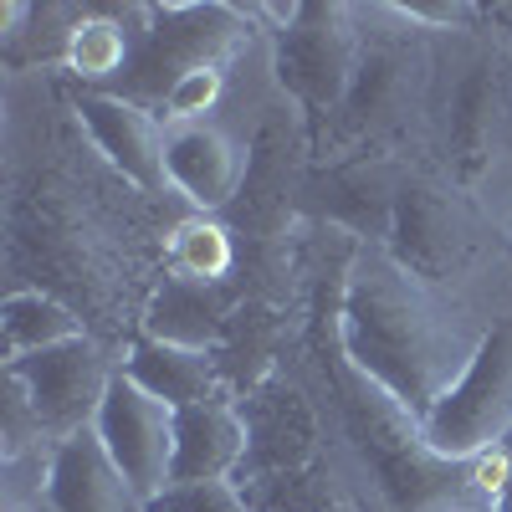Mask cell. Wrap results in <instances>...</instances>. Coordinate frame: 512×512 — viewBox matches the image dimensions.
I'll return each instance as SVG.
<instances>
[{
	"instance_id": "6da1fadb",
	"label": "cell",
	"mask_w": 512,
	"mask_h": 512,
	"mask_svg": "<svg viewBox=\"0 0 512 512\" xmlns=\"http://www.w3.org/2000/svg\"><path fill=\"white\" fill-rule=\"evenodd\" d=\"M492 323V308L472 287L425 277L374 241L354 251L344 272L333 333L338 359L359 379L390 395L410 420H425L477 359Z\"/></svg>"
},
{
	"instance_id": "7a4b0ae2",
	"label": "cell",
	"mask_w": 512,
	"mask_h": 512,
	"mask_svg": "<svg viewBox=\"0 0 512 512\" xmlns=\"http://www.w3.org/2000/svg\"><path fill=\"white\" fill-rule=\"evenodd\" d=\"M420 441L451 466H472L477 456L512 446V313L492 323L466 374L420 420Z\"/></svg>"
},
{
	"instance_id": "3957f363",
	"label": "cell",
	"mask_w": 512,
	"mask_h": 512,
	"mask_svg": "<svg viewBox=\"0 0 512 512\" xmlns=\"http://www.w3.org/2000/svg\"><path fill=\"white\" fill-rule=\"evenodd\" d=\"M241 26L251 31V16L231 11V6H149V31L139 41V57L128 67L108 93L118 98H134L144 108H164L169 88L210 62H226L241 41Z\"/></svg>"
},
{
	"instance_id": "277c9868",
	"label": "cell",
	"mask_w": 512,
	"mask_h": 512,
	"mask_svg": "<svg viewBox=\"0 0 512 512\" xmlns=\"http://www.w3.org/2000/svg\"><path fill=\"white\" fill-rule=\"evenodd\" d=\"M359 36V6H287L277 47L282 88L318 118H333L349 98Z\"/></svg>"
},
{
	"instance_id": "5b68a950",
	"label": "cell",
	"mask_w": 512,
	"mask_h": 512,
	"mask_svg": "<svg viewBox=\"0 0 512 512\" xmlns=\"http://www.w3.org/2000/svg\"><path fill=\"white\" fill-rule=\"evenodd\" d=\"M113 374H118V359L88 333L72 338V344L26 354V359H6V379L21 384V395L31 400L52 446L77 436V431H93Z\"/></svg>"
},
{
	"instance_id": "8992f818",
	"label": "cell",
	"mask_w": 512,
	"mask_h": 512,
	"mask_svg": "<svg viewBox=\"0 0 512 512\" xmlns=\"http://www.w3.org/2000/svg\"><path fill=\"white\" fill-rule=\"evenodd\" d=\"M93 436L103 441L113 466L149 507L175 487V405L149 395L144 384H134L123 369L113 374L108 395L98 405Z\"/></svg>"
},
{
	"instance_id": "52a82bcc",
	"label": "cell",
	"mask_w": 512,
	"mask_h": 512,
	"mask_svg": "<svg viewBox=\"0 0 512 512\" xmlns=\"http://www.w3.org/2000/svg\"><path fill=\"white\" fill-rule=\"evenodd\" d=\"M164 175L169 195L190 205V216H216L241 195L246 180V139L226 118L169 123L164 134Z\"/></svg>"
},
{
	"instance_id": "ba28073f",
	"label": "cell",
	"mask_w": 512,
	"mask_h": 512,
	"mask_svg": "<svg viewBox=\"0 0 512 512\" xmlns=\"http://www.w3.org/2000/svg\"><path fill=\"white\" fill-rule=\"evenodd\" d=\"M36 512H154L128 477L113 466V456L103 451V441L93 431H77L67 441H57L41 461L36 477Z\"/></svg>"
},
{
	"instance_id": "9c48e42d",
	"label": "cell",
	"mask_w": 512,
	"mask_h": 512,
	"mask_svg": "<svg viewBox=\"0 0 512 512\" xmlns=\"http://www.w3.org/2000/svg\"><path fill=\"white\" fill-rule=\"evenodd\" d=\"M77 118L88 123L93 144L108 154V164L123 180H134L144 195H169V175H164L169 123L154 108H144L134 98H118L108 88H82L77 93Z\"/></svg>"
},
{
	"instance_id": "30bf717a",
	"label": "cell",
	"mask_w": 512,
	"mask_h": 512,
	"mask_svg": "<svg viewBox=\"0 0 512 512\" xmlns=\"http://www.w3.org/2000/svg\"><path fill=\"white\" fill-rule=\"evenodd\" d=\"M251 456V425L231 400H200L175 410V487L236 482Z\"/></svg>"
},
{
	"instance_id": "8fae6325",
	"label": "cell",
	"mask_w": 512,
	"mask_h": 512,
	"mask_svg": "<svg viewBox=\"0 0 512 512\" xmlns=\"http://www.w3.org/2000/svg\"><path fill=\"white\" fill-rule=\"evenodd\" d=\"M144 31H149V6L82 11V21L72 26L67 47H62V67L72 77H82L88 88H113V82L134 67Z\"/></svg>"
},
{
	"instance_id": "7c38bea8",
	"label": "cell",
	"mask_w": 512,
	"mask_h": 512,
	"mask_svg": "<svg viewBox=\"0 0 512 512\" xmlns=\"http://www.w3.org/2000/svg\"><path fill=\"white\" fill-rule=\"evenodd\" d=\"M118 369L175 410L216 400V354L210 349H180V344H164V338L139 333L134 344L123 349Z\"/></svg>"
},
{
	"instance_id": "4fadbf2b",
	"label": "cell",
	"mask_w": 512,
	"mask_h": 512,
	"mask_svg": "<svg viewBox=\"0 0 512 512\" xmlns=\"http://www.w3.org/2000/svg\"><path fill=\"white\" fill-rule=\"evenodd\" d=\"M221 328H226L221 287H205V282H190V277H169L149 297V313H144V333L164 338V344H180V349H210L216 354Z\"/></svg>"
},
{
	"instance_id": "5bb4252c",
	"label": "cell",
	"mask_w": 512,
	"mask_h": 512,
	"mask_svg": "<svg viewBox=\"0 0 512 512\" xmlns=\"http://www.w3.org/2000/svg\"><path fill=\"white\" fill-rule=\"evenodd\" d=\"M0 333H6V359H26V354H41V349H57V344H72L82 338V318L57 303L52 292L41 287H21L6 297V308H0Z\"/></svg>"
},
{
	"instance_id": "9a60e30c",
	"label": "cell",
	"mask_w": 512,
	"mask_h": 512,
	"mask_svg": "<svg viewBox=\"0 0 512 512\" xmlns=\"http://www.w3.org/2000/svg\"><path fill=\"white\" fill-rule=\"evenodd\" d=\"M169 262H175V277L221 287V277L236 267V241L216 216H185L169 236Z\"/></svg>"
},
{
	"instance_id": "2e32d148",
	"label": "cell",
	"mask_w": 512,
	"mask_h": 512,
	"mask_svg": "<svg viewBox=\"0 0 512 512\" xmlns=\"http://www.w3.org/2000/svg\"><path fill=\"white\" fill-rule=\"evenodd\" d=\"M221 103H226V62H210V67L185 72L175 88H169L159 118L164 123H200V118H216Z\"/></svg>"
},
{
	"instance_id": "e0dca14e",
	"label": "cell",
	"mask_w": 512,
	"mask_h": 512,
	"mask_svg": "<svg viewBox=\"0 0 512 512\" xmlns=\"http://www.w3.org/2000/svg\"><path fill=\"white\" fill-rule=\"evenodd\" d=\"M154 512H256L241 482H195V487H169Z\"/></svg>"
},
{
	"instance_id": "ac0fdd59",
	"label": "cell",
	"mask_w": 512,
	"mask_h": 512,
	"mask_svg": "<svg viewBox=\"0 0 512 512\" xmlns=\"http://www.w3.org/2000/svg\"><path fill=\"white\" fill-rule=\"evenodd\" d=\"M482 195H492V210H497V221H502V236L512 241V159L497 169V180H492Z\"/></svg>"
},
{
	"instance_id": "d6986e66",
	"label": "cell",
	"mask_w": 512,
	"mask_h": 512,
	"mask_svg": "<svg viewBox=\"0 0 512 512\" xmlns=\"http://www.w3.org/2000/svg\"><path fill=\"white\" fill-rule=\"evenodd\" d=\"M492 512H512V472H507V482L497 487V497H492Z\"/></svg>"
},
{
	"instance_id": "ffe728a7",
	"label": "cell",
	"mask_w": 512,
	"mask_h": 512,
	"mask_svg": "<svg viewBox=\"0 0 512 512\" xmlns=\"http://www.w3.org/2000/svg\"><path fill=\"white\" fill-rule=\"evenodd\" d=\"M446 512H492V507L477 502V497H466V502H456V507H446Z\"/></svg>"
},
{
	"instance_id": "44dd1931",
	"label": "cell",
	"mask_w": 512,
	"mask_h": 512,
	"mask_svg": "<svg viewBox=\"0 0 512 512\" xmlns=\"http://www.w3.org/2000/svg\"><path fill=\"white\" fill-rule=\"evenodd\" d=\"M6 512H36V507H31V502H21V497H11V502H6Z\"/></svg>"
}]
</instances>
